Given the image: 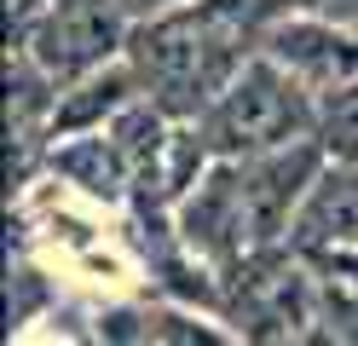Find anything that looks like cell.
Returning <instances> with one entry per match:
<instances>
[{"mask_svg":"<svg viewBox=\"0 0 358 346\" xmlns=\"http://www.w3.org/2000/svg\"><path fill=\"white\" fill-rule=\"evenodd\" d=\"M278 0H203L191 12L162 17L139 35V69L156 81L162 110H196L208 92H226L243 69V41L260 29V17Z\"/></svg>","mask_w":358,"mask_h":346,"instance_id":"obj_1","label":"cell"},{"mask_svg":"<svg viewBox=\"0 0 358 346\" xmlns=\"http://www.w3.org/2000/svg\"><path fill=\"white\" fill-rule=\"evenodd\" d=\"M318 173V150L295 145L289 156L255 161V168H226L203 185V196L185 208V231L191 243L226 248V254H255L289 225L301 185Z\"/></svg>","mask_w":358,"mask_h":346,"instance_id":"obj_2","label":"cell"},{"mask_svg":"<svg viewBox=\"0 0 358 346\" xmlns=\"http://www.w3.org/2000/svg\"><path fill=\"white\" fill-rule=\"evenodd\" d=\"M306 122L312 110L301 99V87L278 64H249L231 75V87L208 110V145L226 156H249V150L289 145L295 133H306Z\"/></svg>","mask_w":358,"mask_h":346,"instance_id":"obj_3","label":"cell"},{"mask_svg":"<svg viewBox=\"0 0 358 346\" xmlns=\"http://www.w3.org/2000/svg\"><path fill=\"white\" fill-rule=\"evenodd\" d=\"M116 41H122L116 0H58L35 29V58L52 81H76L116 52Z\"/></svg>","mask_w":358,"mask_h":346,"instance_id":"obj_4","label":"cell"},{"mask_svg":"<svg viewBox=\"0 0 358 346\" xmlns=\"http://www.w3.org/2000/svg\"><path fill=\"white\" fill-rule=\"evenodd\" d=\"M301 243H358V161L329 173L301 208Z\"/></svg>","mask_w":358,"mask_h":346,"instance_id":"obj_5","label":"cell"},{"mask_svg":"<svg viewBox=\"0 0 358 346\" xmlns=\"http://www.w3.org/2000/svg\"><path fill=\"white\" fill-rule=\"evenodd\" d=\"M278 58H289L295 69H312V75L329 81V87H347L358 75V46L329 35V29H312V23L278 29Z\"/></svg>","mask_w":358,"mask_h":346,"instance_id":"obj_6","label":"cell"},{"mask_svg":"<svg viewBox=\"0 0 358 346\" xmlns=\"http://www.w3.org/2000/svg\"><path fill=\"white\" fill-rule=\"evenodd\" d=\"M52 161H58L76 185H87L93 196H116V185H122V173H127V150L116 145V138H81V145L58 150Z\"/></svg>","mask_w":358,"mask_h":346,"instance_id":"obj_7","label":"cell"},{"mask_svg":"<svg viewBox=\"0 0 358 346\" xmlns=\"http://www.w3.org/2000/svg\"><path fill=\"white\" fill-rule=\"evenodd\" d=\"M122 92H127V75H122V69H110L104 81H87L81 99H70V104L52 115V127H58V133H76V127H87V122H99V115H110V110L122 104Z\"/></svg>","mask_w":358,"mask_h":346,"instance_id":"obj_8","label":"cell"}]
</instances>
